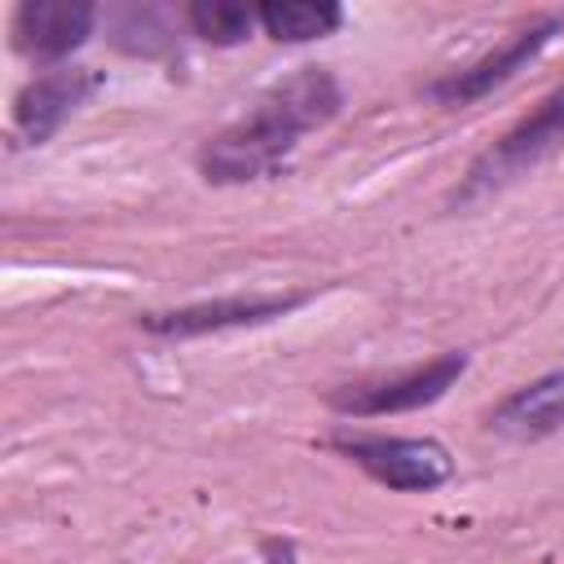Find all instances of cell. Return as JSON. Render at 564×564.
<instances>
[{
    "label": "cell",
    "instance_id": "5",
    "mask_svg": "<svg viewBox=\"0 0 564 564\" xmlns=\"http://www.w3.org/2000/svg\"><path fill=\"white\" fill-rule=\"evenodd\" d=\"M97 9L88 0H22L13 13V44L35 62H62L93 35Z\"/></svg>",
    "mask_w": 564,
    "mask_h": 564
},
{
    "label": "cell",
    "instance_id": "4",
    "mask_svg": "<svg viewBox=\"0 0 564 564\" xmlns=\"http://www.w3.org/2000/svg\"><path fill=\"white\" fill-rule=\"evenodd\" d=\"M339 449L379 485L414 494V489H436L441 480H449L454 463L449 449L436 441H419V436H339Z\"/></svg>",
    "mask_w": 564,
    "mask_h": 564
},
{
    "label": "cell",
    "instance_id": "2",
    "mask_svg": "<svg viewBox=\"0 0 564 564\" xmlns=\"http://www.w3.org/2000/svg\"><path fill=\"white\" fill-rule=\"evenodd\" d=\"M560 145H564V88H555L529 119H520L498 145H489L471 163V172H467L463 189L454 194V203L467 207V203H480V198L498 194L502 185H511L516 176L538 167L546 154H555Z\"/></svg>",
    "mask_w": 564,
    "mask_h": 564
},
{
    "label": "cell",
    "instance_id": "8",
    "mask_svg": "<svg viewBox=\"0 0 564 564\" xmlns=\"http://www.w3.org/2000/svg\"><path fill=\"white\" fill-rule=\"evenodd\" d=\"M93 88H97V75H88V70H48V75L31 79L13 101V132L26 145L48 141L88 101Z\"/></svg>",
    "mask_w": 564,
    "mask_h": 564
},
{
    "label": "cell",
    "instance_id": "11",
    "mask_svg": "<svg viewBox=\"0 0 564 564\" xmlns=\"http://www.w3.org/2000/svg\"><path fill=\"white\" fill-rule=\"evenodd\" d=\"M256 22H260V9H251L242 0H198V4H189V26L212 44H238V40L251 35Z\"/></svg>",
    "mask_w": 564,
    "mask_h": 564
},
{
    "label": "cell",
    "instance_id": "1",
    "mask_svg": "<svg viewBox=\"0 0 564 564\" xmlns=\"http://www.w3.org/2000/svg\"><path fill=\"white\" fill-rule=\"evenodd\" d=\"M339 101H344L339 84L326 66L291 70L286 79L269 84L238 123H229L225 132H216L203 145V154H198L203 176L216 181V185L264 176L269 167H278L295 150V141L304 132L330 123Z\"/></svg>",
    "mask_w": 564,
    "mask_h": 564
},
{
    "label": "cell",
    "instance_id": "3",
    "mask_svg": "<svg viewBox=\"0 0 564 564\" xmlns=\"http://www.w3.org/2000/svg\"><path fill=\"white\" fill-rule=\"evenodd\" d=\"M467 370V357L463 352H441L405 375H392V379H375V383H348L330 397L335 410L344 414H357V419H379V414H401V410H419V405H432L441 401L454 379Z\"/></svg>",
    "mask_w": 564,
    "mask_h": 564
},
{
    "label": "cell",
    "instance_id": "7",
    "mask_svg": "<svg viewBox=\"0 0 564 564\" xmlns=\"http://www.w3.org/2000/svg\"><path fill=\"white\" fill-rule=\"evenodd\" d=\"M308 295L291 291V295H225V300H207V304H189V308H172V313H150L145 330L154 335H207V330H234V326H260L273 322L291 308H300Z\"/></svg>",
    "mask_w": 564,
    "mask_h": 564
},
{
    "label": "cell",
    "instance_id": "9",
    "mask_svg": "<svg viewBox=\"0 0 564 564\" xmlns=\"http://www.w3.org/2000/svg\"><path fill=\"white\" fill-rule=\"evenodd\" d=\"M489 427L502 436H516V441H538V436L560 432L564 427V370H551V375L524 383L520 392H511L494 410Z\"/></svg>",
    "mask_w": 564,
    "mask_h": 564
},
{
    "label": "cell",
    "instance_id": "10",
    "mask_svg": "<svg viewBox=\"0 0 564 564\" xmlns=\"http://www.w3.org/2000/svg\"><path fill=\"white\" fill-rule=\"evenodd\" d=\"M260 26L286 44L322 40L339 26V4H330V0H269V4H260Z\"/></svg>",
    "mask_w": 564,
    "mask_h": 564
},
{
    "label": "cell",
    "instance_id": "6",
    "mask_svg": "<svg viewBox=\"0 0 564 564\" xmlns=\"http://www.w3.org/2000/svg\"><path fill=\"white\" fill-rule=\"evenodd\" d=\"M555 31H560V18H542V22H533V26L516 31V35H507L494 53H485V57H476L471 66L445 75V79L436 84V97H441L445 106H467V101L494 93V88L507 84L524 62H533V57L546 48V40H551Z\"/></svg>",
    "mask_w": 564,
    "mask_h": 564
}]
</instances>
